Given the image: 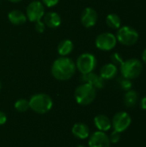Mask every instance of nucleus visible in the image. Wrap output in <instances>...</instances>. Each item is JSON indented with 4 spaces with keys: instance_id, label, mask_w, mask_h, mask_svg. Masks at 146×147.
<instances>
[{
    "instance_id": "obj_1",
    "label": "nucleus",
    "mask_w": 146,
    "mask_h": 147,
    "mask_svg": "<svg viewBox=\"0 0 146 147\" xmlns=\"http://www.w3.org/2000/svg\"><path fill=\"white\" fill-rule=\"evenodd\" d=\"M77 71L76 63L68 56L56 59L51 67L52 77L59 81H67L71 79Z\"/></svg>"
},
{
    "instance_id": "obj_2",
    "label": "nucleus",
    "mask_w": 146,
    "mask_h": 147,
    "mask_svg": "<svg viewBox=\"0 0 146 147\" xmlns=\"http://www.w3.org/2000/svg\"><path fill=\"white\" fill-rule=\"evenodd\" d=\"M28 102L29 109L40 115H45L48 113L53 105L52 97L45 93H38L33 95L28 100Z\"/></svg>"
},
{
    "instance_id": "obj_3",
    "label": "nucleus",
    "mask_w": 146,
    "mask_h": 147,
    "mask_svg": "<svg viewBox=\"0 0 146 147\" xmlns=\"http://www.w3.org/2000/svg\"><path fill=\"white\" fill-rule=\"evenodd\" d=\"M74 97L79 105H89L96 97V89L88 83H83L76 88Z\"/></svg>"
},
{
    "instance_id": "obj_4",
    "label": "nucleus",
    "mask_w": 146,
    "mask_h": 147,
    "mask_svg": "<svg viewBox=\"0 0 146 147\" xmlns=\"http://www.w3.org/2000/svg\"><path fill=\"white\" fill-rule=\"evenodd\" d=\"M120 71L122 78L130 80L135 79L139 78L143 71V63L138 59H129L121 63Z\"/></svg>"
},
{
    "instance_id": "obj_5",
    "label": "nucleus",
    "mask_w": 146,
    "mask_h": 147,
    "mask_svg": "<svg viewBox=\"0 0 146 147\" xmlns=\"http://www.w3.org/2000/svg\"><path fill=\"white\" fill-rule=\"evenodd\" d=\"M75 63L77 70L82 75H84L95 71L97 65V59L94 54L90 53H83L77 57Z\"/></svg>"
},
{
    "instance_id": "obj_6",
    "label": "nucleus",
    "mask_w": 146,
    "mask_h": 147,
    "mask_svg": "<svg viewBox=\"0 0 146 147\" xmlns=\"http://www.w3.org/2000/svg\"><path fill=\"white\" fill-rule=\"evenodd\" d=\"M115 36L117 41L127 47L135 45L139 38L138 31L131 26H122L118 28Z\"/></svg>"
},
{
    "instance_id": "obj_7",
    "label": "nucleus",
    "mask_w": 146,
    "mask_h": 147,
    "mask_svg": "<svg viewBox=\"0 0 146 147\" xmlns=\"http://www.w3.org/2000/svg\"><path fill=\"white\" fill-rule=\"evenodd\" d=\"M45 6L41 1L34 0L28 3L26 8V16L27 19L31 22H35L42 20L45 15Z\"/></svg>"
},
{
    "instance_id": "obj_8",
    "label": "nucleus",
    "mask_w": 146,
    "mask_h": 147,
    "mask_svg": "<svg viewBox=\"0 0 146 147\" xmlns=\"http://www.w3.org/2000/svg\"><path fill=\"white\" fill-rule=\"evenodd\" d=\"M117 42L118 41L115 34L110 32H104L97 35L95 44L99 50L108 52L113 50L115 47Z\"/></svg>"
},
{
    "instance_id": "obj_9",
    "label": "nucleus",
    "mask_w": 146,
    "mask_h": 147,
    "mask_svg": "<svg viewBox=\"0 0 146 147\" xmlns=\"http://www.w3.org/2000/svg\"><path fill=\"white\" fill-rule=\"evenodd\" d=\"M111 122L112 127L114 131L122 133L130 127L132 123V118L126 112L120 111L114 115Z\"/></svg>"
},
{
    "instance_id": "obj_10",
    "label": "nucleus",
    "mask_w": 146,
    "mask_h": 147,
    "mask_svg": "<svg viewBox=\"0 0 146 147\" xmlns=\"http://www.w3.org/2000/svg\"><path fill=\"white\" fill-rule=\"evenodd\" d=\"M89 147H110L109 137L104 132L96 131L93 133L89 139Z\"/></svg>"
},
{
    "instance_id": "obj_11",
    "label": "nucleus",
    "mask_w": 146,
    "mask_h": 147,
    "mask_svg": "<svg viewBox=\"0 0 146 147\" xmlns=\"http://www.w3.org/2000/svg\"><path fill=\"white\" fill-rule=\"evenodd\" d=\"M80 20L83 27L87 28L94 27L98 20V15L96 10L91 7H86L81 14Z\"/></svg>"
},
{
    "instance_id": "obj_12",
    "label": "nucleus",
    "mask_w": 146,
    "mask_h": 147,
    "mask_svg": "<svg viewBox=\"0 0 146 147\" xmlns=\"http://www.w3.org/2000/svg\"><path fill=\"white\" fill-rule=\"evenodd\" d=\"M81 80L83 83H88V84H91L96 90L97 89H102L105 85V80L100 75L95 73L94 71L88 73V74L82 75Z\"/></svg>"
},
{
    "instance_id": "obj_13",
    "label": "nucleus",
    "mask_w": 146,
    "mask_h": 147,
    "mask_svg": "<svg viewBox=\"0 0 146 147\" xmlns=\"http://www.w3.org/2000/svg\"><path fill=\"white\" fill-rule=\"evenodd\" d=\"M43 22L46 27L50 28H57L61 25L62 19L57 12L49 11L47 13H45L43 16Z\"/></svg>"
},
{
    "instance_id": "obj_14",
    "label": "nucleus",
    "mask_w": 146,
    "mask_h": 147,
    "mask_svg": "<svg viewBox=\"0 0 146 147\" xmlns=\"http://www.w3.org/2000/svg\"><path fill=\"white\" fill-rule=\"evenodd\" d=\"M118 74V67L113 63H108L104 65L100 71V76L104 80H111L114 78Z\"/></svg>"
},
{
    "instance_id": "obj_15",
    "label": "nucleus",
    "mask_w": 146,
    "mask_h": 147,
    "mask_svg": "<svg viewBox=\"0 0 146 147\" xmlns=\"http://www.w3.org/2000/svg\"><path fill=\"white\" fill-rule=\"evenodd\" d=\"M94 123L96 127L98 129V131L101 132H107L109 131L112 127V122L111 120L104 115H98L94 118Z\"/></svg>"
},
{
    "instance_id": "obj_16",
    "label": "nucleus",
    "mask_w": 146,
    "mask_h": 147,
    "mask_svg": "<svg viewBox=\"0 0 146 147\" xmlns=\"http://www.w3.org/2000/svg\"><path fill=\"white\" fill-rule=\"evenodd\" d=\"M74 137L79 140H85L89 137V127L82 122H78L73 125L71 129Z\"/></svg>"
},
{
    "instance_id": "obj_17",
    "label": "nucleus",
    "mask_w": 146,
    "mask_h": 147,
    "mask_svg": "<svg viewBox=\"0 0 146 147\" xmlns=\"http://www.w3.org/2000/svg\"><path fill=\"white\" fill-rule=\"evenodd\" d=\"M8 19L10 23L16 26L24 24L28 20L26 14L19 9H13L9 11L8 14Z\"/></svg>"
},
{
    "instance_id": "obj_18",
    "label": "nucleus",
    "mask_w": 146,
    "mask_h": 147,
    "mask_svg": "<svg viewBox=\"0 0 146 147\" xmlns=\"http://www.w3.org/2000/svg\"><path fill=\"white\" fill-rule=\"evenodd\" d=\"M73 49L74 44L69 39L62 40L57 47V52L60 57H67L70 53H71Z\"/></svg>"
},
{
    "instance_id": "obj_19",
    "label": "nucleus",
    "mask_w": 146,
    "mask_h": 147,
    "mask_svg": "<svg viewBox=\"0 0 146 147\" xmlns=\"http://www.w3.org/2000/svg\"><path fill=\"white\" fill-rule=\"evenodd\" d=\"M138 100H139V94L133 90L126 91V93L124 96V102L127 108L134 107L137 104Z\"/></svg>"
},
{
    "instance_id": "obj_20",
    "label": "nucleus",
    "mask_w": 146,
    "mask_h": 147,
    "mask_svg": "<svg viewBox=\"0 0 146 147\" xmlns=\"http://www.w3.org/2000/svg\"><path fill=\"white\" fill-rule=\"evenodd\" d=\"M107 25L113 29H118L121 27V18L115 13L108 14L106 17Z\"/></svg>"
},
{
    "instance_id": "obj_21",
    "label": "nucleus",
    "mask_w": 146,
    "mask_h": 147,
    "mask_svg": "<svg viewBox=\"0 0 146 147\" xmlns=\"http://www.w3.org/2000/svg\"><path fill=\"white\" fill-rule=\"evenodd\" d=\"M14 107H15V110H17L18 112H21V113L26 112L27 110L29 109L28 100H27L25 98H20L15 102Z\"/></svg>"
},
{
    "instance_id": "obj_22",
    "label": "nucleus",
    "mask_w": 146,
    "mask_h": 147,
    "mask_svg": "<svg viewBox=\"0 0 146 147\" xmlns=\"http://www.w3.org/2000/svg\"><path fill=\"white\" fill-rule=\"evenodd\" d=\"M119 84H120V88L123 90H126V91H128V90H132V88H133L132 80L125 78H122L119 79Z\"/></svg>"
},
{
    "instance_id": "obj_23",
    "label": "nucleus",
    "mask_w": 146,
    "mask_h": 147,
    "mask_svg": "<svg viewBox=\"0 0 146 147\" xmlns=\"http://www.w3.org/2000/svg\"><path fill=\"white\" fill-rule=\"evenodd\" d=\"M120 134H121V133H119V132H117V131H114H114L111 133L110 136H108V137H109V140H110V142H111V143H113V144H116V143H118V142L120 141V138H121Z\"/></svg>"
},
{
    "instance_id": "obj_24",
    "label": "nucleus",
    "mask_w": 146,
    "mask_h": 147,
    "mask_svg": "<svg viewBox=\"0 0 146 147\" xmlns=\"http://www.w3.org/2000/svg\"><path fill=\"white\" fill-rule=\"evenodd\" d=\"M111 61H112V63L113 64H114L115 65H121V63L124 61L123 60V59H122V57L120 56V53H114L112 55H111Z\"/></svg>"
},
{
    "instance_id": "obj_25",
    "label": "nucleus",
    "mask_w": 146,
    "mask_h": 147,
    "mask_svg": "<svg viewBox=\"0 0 146 147\" xmlns=\"http://www.w3.org/2000/svg\"><path fill=\"white\" fill-rule=\"evenodd\" d=\"M46 25L44 23V22L42 20L40 21H38V22H34V29L37 33H43L46 29Z\"/></svg>"
},
{
    "instance_id": "obj_26",
    "label": "nucleus",
    "mask_w": 146,
    "mask_h": 147,
    "mask_svg": "<svg viewBox=\"0 0 146 147\" xmlns=\"http://www.w3.org/2000/svg\"><path fill=\"white\" fill-rule=\"evenodd\" d=\"M59 0H41V3L44 4L45 7L52 8L59 3Z\"/></svg>"
},
{
    "instance_id": "obj_27",
    "label": "nucleus",
    "mask_w": 146,
    "mask_h": 147,
    "mask_svg": "<svg viewBox=\"0 0 146 147\" xmlns=\"http://www.w3.org/2000/svg\"><path fill=\"white\" fill-rule=\"evenodd\" d=\"M6 121H7V116H6V115L3 111H0V126L5 124Z\"/></svg>"
},
{
    "instance_id": "obj_28",
    "label": "nucleus",
    "mask_w": 146,
    "mask_h": 147,
    "mask_svg": "<svg viewBox=\"0 0 146 147\" xmlns=\"http://www.w3.org/2000/svg\"><path fill=\"white\" fill-rule=\"evenodd\" d=\"M140 108L144 110H146V96H144L140 100Z\"/></svg>"
},
{
    "instance_id": "obj_29",
    "label": "nucleus",
    "mask_w": 146,
    "mask_h": 147,
    "mask_svg": "<svg viewBox=\"0 0 146 147\" xmlns=\"http://www.w3.org/2000/svg\"><path fill=\"white\" fill-rule=\"evenodd\" d=\"M142 61L146 65V48L142 53Z\"/></svg>"
},
{
    "instance_id": "obj_30",
    "label": "nucleus",
    "mask_w": 146,
    "mask_h": 147,
    "mask_svg": "<svg viewBox=\"0 0 146 147\" xmlns=\"http://www.w3.org/2000/svg\"><path fill=\"white\" fill-rule=\"evenodd\" d=\"M9 2H11V3H19V2H22V0H8Z\"/></svg>"
},
{
    "instance_id": "obj_31",
    "label": "nucleus",
    "mask_w": 146,
    "mask_h": 147,
    "mask_svg": "<svg viewBox=\"0 0 146 147\" xmlns=\"http://www.w3.org/2000/svg\"><path fill=\"white\" fill-rule=\"evenodd\" d=\"M77 147H86L85 146H83V145H78Z\"/></svg>"
},
{
    "instance_id": "obj_32",
    "label": "nucleus",
    "mask_w": 146,
    "mask_h": 147,
    "mask_svg": "<svg viewBox=\"0 0 146 147\" xmlns=\"http://www.w3.org/2000/svg\"><path fill=\"white\" fill-rule=\"evenodd\" d=\"M1 89H2V84H1V82H0V90H1Z\"/></svg>"
}]
</instances>
